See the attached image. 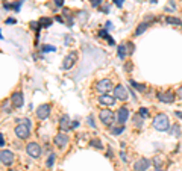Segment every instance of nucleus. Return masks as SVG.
Here are the masks:
<instances>
[{
    "label": "nucleus",
    "instance_id": "1",
    "mask_svg": "<svg viewBox=\"0 0 182 171\" xmlns=\"http://www.w3.org/2000/svg\"><path fill=\"white\" fill-rule=\"evenodd\" d=\"M153 127L159 130V132H169V129H170V120H169V117L165 114H162V112H159L153 117Z\"/></svg>",
    "mask_w": 182,
    "mask_h": 171
},
{
    "label": "nucleus",
    "instance_id": "2",
    "mask_svg": "<svg viewBox=\"0 0 182 171\" xmlns=\"http://www.w3.org/2000/svg\"><path fill=\"white\" fill-rule=\"evenodd\" d=\"M14 160H15V156H14L12 151H9V150H0V162L3 165L11 167L12 164H14Z\"/></svg>",
    "mask_w": 182,
    "mask_h": 171
},
{
    "label": "nucleus",
    "instance_id": "3",
    "mask_svg": "<svg viewBox=\"0 0 182 171\" xmlns=\"http://www.w3.org/2000/svg\"><path fill=\"white\" fill-rule=\"evenodd\" d=\"M113 86H114L113 82H111L109 79H102L96 83V91H99L100 94H106L108 91L113 90Z\"/></svg>",
    "mask_w": 182,
    "mask_h": 171
},
{
    "label": "nucleus",
    "instance_id": "4",
    "mask_svg": "<svg viewBox=\"0 0 182 171\" xmlns=\"http://www.w3.org/2000/svg\"><path fill=\"white\" fill-rule=\"evenodd\" d=\"M114 97L117 100H122V102H126L129 99V91L126 90L123 85H117L114 86Z\"/></svg>",
    "mask_w": 182,
    "mask_h": 171
},
{
    "label": "nucleus",
    "instance_id": "5",
    "mask_svg": "<svg viewBox=\"0 0 182 171\" xmlns=\"http://www.w3.org/2000/svg\"><path fill=\"white\" fill-rule=\"evenodd\" d=\"M99 118H100V121H102L105 126H109L114 123V112L113 111H109V109H103L100 111V114H99Z\"/></svg>",
    "mask_w": 182,
    "mask_h": 171
},
{
    "label": "nucleus",
    "instance_id": "6",
    "mask_svg": "<svg viewBox=\"0 0 182 171\" xmlns=\"http://www.w3.org/2000/svg\"><path fill=\"white\" fill-rule=\"evenodd\" d=\"M14 132H15L17 138H20V139H27L29 135H31V127H29V126H24V124H17Z\"/></svg>",
    "mask_w": 182,
    "mask_h": 171
},
{
    "label": "nucleus",
    "instance_id": "7",
    "mask_svg": "<svg viewBox=\"0 0 182 171\" xmlns=\"http://www.w3.org/2000/svg\"><path fill=\"white\" fill-rule=\"evenodd\" d=\"M156 97H158L159 102L162 103H173L175 100H176V92L173 91H159L158 94H156Z\"/></svg>",
    "mask_w": 182,
    "mask_h": 171
},
{
    "label": "nucleus",
    "instance_id": "8",
    "mask_svg": "<svg viewBox=\"0 0 182 171\" xmlns=\"http://www.w3.org/2000/svg\"><path fill=\"white\" fill-rule=\"evenodd\" d=\"M26 151H27V155L31 156V158H40L41 156V147L36 144V142H29L27 146H26Z\"/></svg>",
    "mask_w": 182,
    "mask_h": 171
},
{
    "label": "nucleus",
    "instance_id": "9",
    "mask_svg": "<svg viewBox=\"0 0 182 171\" xmlns=\"http://www.w3.org/2000/svg\"><path fill=\"white\" fill-rule=\"evenodd\" d=\"M78 61V53L76 52H71V53H68L65 59H64V64H62V68L64 70H70L73 65H74V62Z\"/></svg>",
    "mask_w": 182,
    "mask_h": 171
},
{
    "label": "nucleus",
    "instance_id": "10",
    "mask_svg": "<svg viewBox=\"0 0 182 171\" xmlns=\"http://www.w3.org/2000/svg\"><path fill=\"white\" fill-rule=\"evenodd\" d=\"M50 104H47V103H44V104H41V106H38V109H36V117L40 118V120H46L49 115H50Z\"/></svg>",
    "mask_w": 182,
    "mask_h": 171
},
{
    "label": "nucleus",
    "instance_id": "11",
    "mask_svg": "<svg viewBox=\"0 0 182 171\" xmlns=\"http://www.w3.org/2000/svg\"><path fill=\"white\" fill-rule=\"evenodd\" d=\"M152 165V162L149 159H146V158H141V159H138L134 164V171H146Z\"/></svg>",
    "mask_w": 182,
    "mask_h": 171
},
{
    "label": "nucleus",
    "instance_id": "12",
    "mask_svg": "<svg viewBox=\"0 0 182 171\" xmlns=\"http://www.w3.org/2000/svg\"><path fill=\"white\" fill-rule=\"evenodd\" d=\"M127 118H129V109H127L126 106L120 108L118 112H117V121H118V124L125 126V123L127 121Z\"/></svg>",
    "mask_w": 182,
    "mask_h": 171
},
{
    "label": "nucleus",
    "instance_id": "13",
    "mask_svg": "<svg viewBox=\"0 0 182 171\" xmlns=\"http://www.w3.org/2000/svg\"><path fill=\"white\" fill-rule=\"evenodd\" d=\"M11 103H12V106H14V108H22L23 103H24L23 92H20V91L14 92V94L11 95Z\"/></svg>",
    "mask_w": 182,
    "mask_h": 171
},
{
    "label": "nucleus",
    "instance_id": "14",
    "mask_svg": "<svg viewBox=\"0 0 182 171\" xmlns=\"http://www.w3.org/2000/svg\"><path fill=\"white\" fill-rule=\"evenodd\" d=\"M115 97L114 95H108V94H100V97H99V103L100 104H105V106H113L114 103H115Z\"/></svg>",
    "mask_w": 182,
    "mask_h": 171
},
{
    "label": "nucleus",
    "instance_id": "15",
    "mask_svg": "<svg viewBox=\"0 0 182 171\" xmlns=\"http://www.w3.org/2000/svg\"><path fill=\"white\" fill-rule=\"evenodd\" d=\"M55 144H56L58 147L64 148L68 144V135L62 133V132H61V133H58L56 136H55Z\"/></svg>",
    "mask_w": 182,
    "mask_h": 171
},
{
    "label": "nucleus",
    "instance_id": "16",
    "mask_svg": "<svg viewBox=\"0 0 182 171\" xmlns=\"http://www.w3.org/2000/svg\"><path fill=\"white\" fill-rule=\"evenodd\" d=\"M59 129L62 130V132H65L68 129H71V121H70V118H68V115H61V118H59Z\"/></svg>",
    "mask_w": 182,
    "mask_h": 171
},
{
    "label": "nucleus",
    "instance_id": "17",
    "mask_svg": "<svg viewBox=\"0 0 182 171\" xmlns=\"http://www.w3.org/2000/svg\"><path fill=\"white\" fill-rule=\"evenodd\" d=\"M169 132H170V135H173V136H181V126L179 124H173L170 126V129H169Z\"/></svg>",
    "mask_w": 182,
    "mask_h": 171
},
{
    "label": "nucleus",
    "instance_id": "18",
    "mask_svg": "<svg viewBox=\"0 0 182 171\" xmlns=\"http://www.w3.org/2000/svg\"><path fill=\"white\" fill-rule=\"evenodd\" d=\"M129 83H131V85H132V86L135 88L136 91H140V92L146 91V85H144V83H138V82H135L134 79H131V80H129Z\"/></svg>",
    "mask_w": 182,
    "mask_h": 171
},
{
    "label": "nucleus",
    "instance_id": "19",
    "mask_svg": "<svg viewBox=\"0 0 182 171\" xmlns=\"http://www.w3.org/2000/svg\"><path fill=\"white\" fill-rule=\"evenodd\" d=\"M117 53H118V58L120 59H125L126 55H127V50H126V44H120L117 47Z\"/></svg>",
    "mask_w": 182,
    "mask_h": 171
},
{
    "label": "nucleus",
    "instance_id": "20",
    "mask_svg": "<svg viewBox=\"0 0 182 171\" xmlns=\"http://www.w3.org/2000/svg\"><path fill=\"white\" fill-rule=\"evenodd\" d=\"M143 121H144V118L140 114H135V117H134V124H135L136 129H141L143 127Z\"/></svg>",
    "mask_w": 182,
    "mask_h": 171
},
{
    "label": "nucleus",
    "instance_id": "21",
    "mask_svg": "<svg viewBox=\"0 0 182 171\" xmlns=\"http://www.w3.org/2000/svg\"><path fill=\"white\" fill-rule=\"evenodd\" d=\"M149 27V23L147 21H144V23H141V24H138V27L135 29V35H141L146 29Z\"/></svg>",
    "mask_w": 182,
    "mask_h": 171
},
{
    "label": "nucleus",
    "instance_id": "22",
    "mask_svg": "<svg viewBox=\"0 0 182 171\" xmlns=\"http://www.w3.org/2000/svg\"><path fill=\"white\" fill-rule=\"evenodd\" d=\"M165 23L167 24H175V26H176V24H182L181 20H179L178 17H171V15H169V17L165 18Z\"/></svg>",
    "mask_w": 182,
    "mask_h": 171
},
{
    "label": "nucleus",
    "instance_id": "23",
    "mask_svg": "<svg viewBox=\"0 0 182 171\" xmlns=\"http://www.w3.org/2000/svg\"><path fill=\"white\" fill-rule=\"evenodd\" d=\"M90 146L91 147H96L97 150H103V144L100 142V139H91Z\"/></svg>",
    "mask_w": 182,
    "mask_h": 171
},
{
    "label": "nucleus",
    "instance_id": "24",
    "mask_svg": "<svg viewBox=\"0 0 182 171\" xmlns=\"http://www.w3.org/2000/svg\"><path fill=\"white\" fill-rule=\"evenodd\" d=\"M40 24H41V27H49V26H52V18H41L40 20Z\"/></svg>",
    "mask_w": 182,
    "mask_h": 171
},
{
    "label": "nucleus",
    "instance_id": "25",
    "mask_svg": "<svg viewBox=\"0 0 182 171\" xmlns=\"http://www.w3.org/2000/svg\"><path fill=\"white\" fill-rule=\"evenodd\" d=\"M122 132H125V126H120V127H111V133H113V135H120Z\"/></svg>",
    "mask_w": 182,
    "mask_h": 171
},
{
    "label": "nucleus",
    "instance_id": "26",
    "mask_svg": "<svg viewBox=\"0 0 182 171\" xmlns=\"http://www.w3.org/2000/svg\"><path fill=\"white\" fill-rule=\"evenodd\" d=\"M17 123H20V124H24V126H29V127H32L31 121H29L27 118H17Z\"/></svg>",
    "mask_w": 182,
    "mask_h": 171
},
{
    "label": "nucleus",
    "instance_id": "27",
    "mask_svg": "<svg viewBox=\"0 0 182 171\" xmlns=\"http://www.w3.org/2000/svg\"><path fill=\"white\" fill-rule=\"evenodd\" d=\"M138 114L141 115L143 118H147V117H149V111L146 109V108H140V109H138Z\"/></svg>",
    "mask_w": 182,
    "mask_h": 171
},
{
    "label": "nucleus",
    "instance_id": "28",
    "mask_svg": "<svg viewBox=\"0 0 182 171\" xmlns=\"http://www.w3.org/2000/svg\"><path fill=\"white\" fill-rule=\"evenodd\" d=\"M126 50H127V55H132L134 50H135V46H134L132 43H127V44H126Z\"/></svg>",
    "mask_w": 182,
    "mask_h": 171
},
{
    "label": "nucleus",
    "instance_id": "29",
    "mask_svg": "<svg viewBox=\"0 0 182 171\" xmlns=\"http://www.w3.org/2000/svg\"><path fill=\"white\" fill-rule=\"evenodd\" d=\"M55 159H56V156H55V155H50V156H49V159H47V162H46V164H47V167H52V165H53V162H55Z\"/></svg>",
    "mask_w": 182,
    "mask_h": 171
},
{
    "label": "nucleus",
    "instance_id": "30",
    "mask_svg": "<svg viewBox=\"0 0 182 171\" xmlns=\"http://www.w3.org/2000/svg\"><path fill=\"white\" fill-rule=\"evenodd\" d=\"M153 165H155V168H161L162 159H161V158H155V159H153Z\"/></svg>",
    "mask_w": 182,
    "mask_h": 171
},
{
    "label": "nucleus",
    "instance_id": "31",
    "mask_svg": "<svg viewBox=\"0 0 182 171\" xmlns=\"http://www.w3.org/2000/svg\"><path fill=\"white\" fill-rule=\"evenodd\" d=\"M41 50H43V52H53V50H56V49H55L53 46H43L41 47Z\"/></svg>",
    "mask_w": 182,
    "mask_h": 171
},
{
    "label": "nucleus",
    "instance_id": "32",
    "mask_svg": "<svg viewBox=\"0 0 182 171\" xmlns=\"http://www.w3.org/2000/svg\"><path fill=\"white\" fill-rule=\"evenodd\" d=\"M176 97H178L179 100H182V86H179V88L176 90Z\"/></svg>",
    "mask_w": 182,
    "mask_h": 171
},
{
    "label": "nucleus",
    "instance_id": "33",
    "mask_svg": "<svg viewBox=\"0 0 182 171\" xmlns=\"http://www.w3.org/2000/svg\"><path fill=\"white\" fill-rule=\"evenodd\" d=\"M88 124H90L91 127H96V124H94V120H93V117H88Z\"/></svg>",
    "mask_w": 182,
    "mask_h": 171
},
{
    "label": "nucleus",
    "instance_id": "34",
    "mask_svg": "<svg viewBox=\"0 0 182 171\" xmlns=\"http://www.w3.org/2000/svg\"><path fill=\"white\" fill-rule=\"evenodd\" d=\"M100 2H102V0H93V6H94V8H97V6L100 5Z\"/></svg>",
    "mask_w": 182,
    "mask_h": 171
},
{
    "label": "nucleus",
    "instance_id": "35",
    "mask_svg": "<svg viewBox=\"0 0 182 171\" xmlns=\"http://www.w3.org/2000/svg\"><path fill=\"white\" fill-rule=\"evenodd\" d=\"M114 2L117 3V6H118V8H122V6H123V0H114Z\"/></svg>",
    "mask_w": 182,
    "mask_h": 171
},
{
    "label": "nucleus",
    "instance_id": "36",
    "mask_svg": "<svg viewBox=\"0 0 182 171\" xmlns=\"http://www.w3.org/2000/svg\"><path fill=\"white\" fill-rule=\"evenodd\" d=\"M5 146V139H3V135L0 133V147H3Z\"/></svg>",
    "mask_w": 182,
    "mask_h": 171
},
{
    "label": "nucleus",
    "instance_id": "37",
    "mask_svg": "<svg viewBox=\"0 0 182 171\" xmlns=\"http://www.w3.org/2000/svg\"><path fill=\"white\" fill-rule=\"evenodd\" d=\"M175 115H176L178 118H181V120H182V112H179V111H175Z\"/></svg>",
    "mask_w": 182,
    "mask_h": 171
},
{
    "label": "nucleus",
    "instance_id": "38",
    "mask_svg": "<svg viewBox=\"0 0 182 171\" xmlns=\"http://www.w3.org/2000/svg\"><path fill=\"white\" fill-rule=\"evenodd\" d=\"M6 23H8V24H14V23H15V20H14V18H8V20H6Z\"/></svg>",
    "mask_w": 182,
    "mask_h": 171
},
{
    "label": "nucleus",
    "instance_id": "39",
    "mask_svg": "<svg viewBox=\"0 0 182 171\" xmlns=\"http://www.w3.org/2000/svg\"><path fill=\"white\" fill-rule=\"evenodd\" d=\"M120 158H122V159H123V160H127V159H126V155H125V151H122V153H120Z\"/></svg>",
    "mask_w": 182,
    "mask_h": 171
},
{
    "label": "nucleus",
    "instance_id": "40",
    "mask_svg": "<svg viewBox=\"0 0 182 171\" xmlns=\"http://www.w3.org/2000/svg\"><path fill=\"white\" fill-rule=\"evenodd\" d=\"M79 124V123H78V121H73V123H71V129H74V127H76V126Z\"/></svg>",
    "mask_w": 182,
    "mask_h": 171
},
{
    "label": "nucleus",
    "instance_id": "41",
    "mask_svg": "<svg viewBox=\"0 0 182 171\" xmlns=\"http://www.w3.org/2000/svg\"><path fill=\"white\" fill-rule=\"evenodd\" d=\"M55 2H56L58 6H62V0H55Z\"/></svg>",
    "mask_w": 182,
    "mask_h": 171
},
{
    "label": "nucleus",
    "instance_id": "42",
    "mask_svg": "<svg viewBox=\"0 0 182 171\" xmlns=\"http://www.w3.org/2000/svg\"><path fill=\"white\" fill-rule=\"evenodd\" d=\"M111 27H113V26H111V21H108V23H106V29H111Z\"/></svg>",
    "mask_w": 182,
    "mask_h": 171
},
{
    "label": "nucleus",
    "instance_id": "43",
    "mask_svg": "<svg viewBox=\"0 0 182 171\" xmlns=\"http://www.w3.org/2000/svg\"><path fill=\"white\" fill-rule=\"evenodd\" d=\"M156 171H162V168H156Z\"/></svg>",
    "mask_w": 182,
    "mask_h": 171
},
{
    "label": "nucleus",
    "instance_id": "44",
    "mask_svg": "<svg viewBox=\"0 0 182 171\" xmlns=\"http://www.w3.org/2000/svg\"><path fill=\"white\" fill-rule=\"evenodd\" d=\"M181 26H182V24H181Z\"/></svg>",
    "mask_w": 182,
    "mask_h": 171
}]
</instances>
